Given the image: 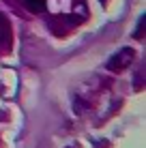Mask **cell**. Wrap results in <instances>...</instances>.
Returning <instances> with one entry per match:
<instances>
[{"label": "cell", "mask_w": 146, "mask_h": 148, "mask_svg": "<svg viewBox=\"0 0 146 148\" xmlns=\"http://www.w3.org/2000/svg\"><path fill=\"white\" fill-rule=\"evenodd\" d=\"M144 22H146V17H142V19H140V26H138V30H135V37H142V30H144Z\"/></svg>", "instance_id": "cell-3"}, {"label": "cell", "mask_w": 146, "mask_h": 148, "mask_svg": "<svg viewBox=\"0 0 146 148\" xmlns=\"http://www.w3.org/2000/svg\"><path fill=\"white\" fill-rule=\"evenodd\" d=\"M131 58H133V49H129V47L127 49H120V52L108 62V69L110 71H120V69H125L129 62H131Z\"/></svg>", "instance_id": "cell-1"}, {"label": "cell", "mask_w": 146, "mask_h": 148, "mask_svg": "<svg viewBox=\"0 0 146 148\" xmlns=\"http://www.w3.org/2000/svg\"><path fill=\"white\" fill-rule=\"evenodd\" d=\"M26 9L30 13H43L45 11V0H24Z\"/></svg>", "instance_id": "cell-2"}]
</instances>
